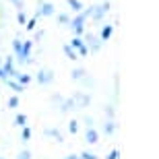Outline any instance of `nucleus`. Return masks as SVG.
Returning <instances> with one entry per match:
<instances>
[{
  "label": "nucleus",
  "mask_w": 159,
  "mask_h": 159,
  "mask_svg": "<svg viewBox=\"0 0 159 159\" xmlns=\"http://www.w3.org/2000/svg\"><path fill=\"white\" fill-rule=\"evenodd\" d=\"M85 23H87V15H85V12H77V17L72 19L70 23V27H72V31H75V35H83V33H85Z\"/></svg>",
  "instance_id": "1"
},
{
  "label": "nucleus",
  "mask_w": 159,
  "mask_h": 159,
  "mask_svg": "<svg viewBox=\"0 0 159 159\" xmlns=\"http://www.w3.org/2000/svg\"><path fill=\"white\" fill-rule=\"evenodd\" d=\"M70 46L75 48V50H77L79 56H87V54H89V48L85 46V41H83V37H81V35H75V37H72Z\"/></svg>",
  "instance_id": "2"
},
{
  "label": "nucleus",
  "mask_w": 159,
  "mask_h": 159,
  "mask_svg": "<svg viewBox=\"0 0 159 159\" xmlns=\"http://www.w3.org/2000/svg\"><path fill=\"white\" fill-rule=\"evenodd\" d=\"M2 70H4L6 79L17 75V70H15V58H12V56H6V58L2 60Z\"/></svg>",
  "instance_id": "3"
},
{
  "label": "nucleus",
  "mask_w": 159,
  "mask_h": 159,
  "mask_svg": "<svg viewBox=\"0 0 159 159\" xmlns=\"http://www.w3.org/2000/svg\"><path fill=\"white\" fill-rule=\"evenodd\" d=\"M83 41H85V46L89 48V52H97V50L101 48V39H99V37H95V35H91V33H89Z\"/></svg>",
  "instance_id": "4"
},
{
  "label": "nucleus",
  "mask_w": 159,
  "mask_h": 159,
  "mask_svg": "<svg viewBox=\"0 0 159 159\" xmlns=\"http://www.w3.org/2000/svg\"><path fill=\"white\" fill-rule=\"evenodd\" d=\"M35 79H37V83H39V85H48V83L54 79V72L50 70V68H41V70L37 72Z\"/></svg>",
  "instance_id": "5"
},
{
  "label": "nucleus",
  "mask_w": 159,
  "mask_h": 159,
  "mask_svg": "<svg viewBox=\"0 0 159 159\" xmlns=\"http://www.w3.org/2000/svg\"><path fill=\"white\" fill-rule=\"evenodd\" d=\"M37 15H39V17H50V15H54V4L52 2H41V8L37 11Z\"/></svg>",
  "instance_id": "6"
},
{
  "label": "nucleus",
  "mask_w": 159,
  "mask_h": 159,
  "mask_svg": "<svg viewBox=\"0 0 159 159\" xmlns=\"http://www.w3.org/2000/svg\"><path fill=\"white\" fill-rule=\"evenodd\" d=\"M12 50H15V56H17L19 62H25V58H23V43H21V39L12 41Z\"/></svg>",
  "instance_id": "7"
},
{
  "label": "nucleus",
  "mask_w": 159,
  "mask_h": 159,
  "mask_svg": "<svg viewBox=\"0 0 159 159\" xmlns=\"http://www.w3.org/2000/svg\"><path fill=\"white\" fill-rule=\"evenodd\" d=\"M85 139H87L89 145H95V143H97V139H99V134H97V130H95L93 126H89V128H87V134H85Z\"/></svg>",
  "instance_id": "8"
},
{
  "label": "nucleus",
  "mask_w": 159,
  "mask_h": 159,
  "mask_svg": "<svg viewBox=\"0 0 159 159\" xmlns=\"http://www.w3.org/2000/svg\"><path fill=\"white\" fill-rule=\"evenodd\" d=\"M4 81H6V85H8V87H12V91H17V93H21V91L25 89V87H23V85H21V83H19L15 77H8V79H4Z\"/></svg>",
  "instance_id": "9"
},
{
  "label": "nucleus",
  "mask_w": 159,
  "mask_h": 159,
  "mask_svg": "<svg viewBox=\"0 0 159 159\" xmlns=\"http://www.w3.org/2000/svg\"><path fill=\"white\" fill-rule=\"evenodd\" d=\"M112 31H114L112 25H103V27H101V33H99V39L101 41H107L110 37H112Z\"/></svg>",
  "instance_id": "10"
},
{
  "label": "nucleus",
  "mask_w": 159,
  "mask_h": 159,
  "mask_svg": "<svg viewBox=\"0 0 159 159\" xmlns=\"http://www.w3.org/2000/svg\"><path fill=\"white\" fill-rule=\"evenodd\" d=\"M64 54H66V58H70V60H77V58H79L77 50H75L70 43H66V46H64Z\"/></svg>",
  "instance_id": "11"
},
{
  "label": "nucleus",
  "mask_w": 159,
  "mask_h": 159,
  "mask_svg": "<svg viewBox=\"0 0 159 159\" xmlns=\"http://www.w3.org/2000/svg\"><path fill=\"white\" fill-rule=\"evenodd\" d=\"M68 6L72 8V12H81V11H83L81 0H68Z\"/></svg>",
  "instance_id": "12"
},
{
  "label": "nucleus",
  "mask_w": 159,
  "mask_h": 159,
  "mask_svg": "<svg viewBox=\"0 0 159 159\" xmlns=\"http://www.w3.org/2000/svg\"><path fill=\"white\" fill-rule=\"evenodd\" d=\"M15 124H17V126H21V128H23V126H27V116H25V114H17Z\"/></svg>",
  "instance_id": "13"
},
{
  "label": "nucleus",
  "mask_w": 159,
  "mask_h": 159,
  "mask_svg": "<svg viewBox=\"0 0 159 159\" xmlns=\"http://www.w3.org/2000/svg\"><path fill=\"white\" fill-rule=\"evenodd\" d=\"M46 134H48V136H52V139H56L58 143H62V134H60L58 130H54V128H48V130H46Z\"/></svg>",
  "instance_id": "14"
},
{
  "label": "nucleus",
  "mask_w": 159,
  "mask_h": 159,
  "mask_svg": "<svg viewBox=\"0 0 159 159\" xmlns=\"http://www.w3.org/2000/svg\"><path fill=\"white\" fill-rule=\"evenodd\" d=\"M29 139H31V130H29V126H23V130H21V141L27 143Z\"/></svg>",
  "instance_id": "15"
},
{
  "label": "nucleus",
  "mask_w": 159,
  "mask_h": 159,
  "mask_svg": "<svg viewBox=\"0 0 159 159\" xmlns=\"http://www.w3.org/2000/svg\"><path fill=\"white\" fill-rule=\"evenodd\" d=\"M103 130H106V134H114V130H116V124H114V120H107L106 126H103Z\"/></svg>",
  "instance_id": "16"
},
{
  "label": "nucleus",
  "mask_w": 159,
  "mask_h": 159,
  "mask_svg": "<svg viewBox=\"0 0 159 159\" xmlns=\"http://www.w3.org/2000/svg\"><path fill=\"white\" fill-rule=\"evenodd\" d=\"M27 21H29V19H27L25 11H19V12H17V23H19V25H27Z\"/></svg>",
  "instance_id": "17"
},
{
  "label": "nucleus",
  "mask_w": 159,
  "mask_h": 159,
  "mask_svg": "<svg viewBox=\"0 0 159 159\" xmlns=\"http://www.w3.org/2000/svg\"><path fill=\"white\" fill-rule=\"evenodd\" d=\"M72 79H75V81H83V79H85V70H83V68H75V70H72Z\"/></svg>",
  "instance_id": "18"
},
{
  "label": "nucleus",
  "mask_w": 159,
  "mask_h": 159,
  "mask_svg": "<svg viewBox=\"0 0 159 159\" xmlns=\"http://www.w3.org/2000/svg\"><path fill=\"white\" fill-rule=\"evenodd\" d=\"M37 19H39V15H35V17H33V19H29L25 27H27V29H29V31H33V29H35V25H37Z\"/></svg>",
  "instance_id": "19"
},
{
  "label": "nucleus",
  "mask_w": 159,
  "mask_h": 159,
  "mask_svg": "<svg viewBox=\"0 0 159 159\" xmlns=\"http://www.w3.org/2000/svg\"><path fill=\"white\" fill-rule=\"evenodd\" d=\"M77 101L81 103V106H87L89 101H91V97H89V95H83V93H79V95H77Z\"/></svg>",
  "instance_id": "20"
},
{
  "label": "nucleus",
  "mask_w": 159,
  "mask_h": 159,
  "mask_svg": "<svg viewBox=\"0 0 159 159\" xmlns=\"http://www.w3.org/2000/svg\"><path fill=\"white\" fill-rule=\"evenodd\" d=\"M8 106H11V107H17V106H19V97H17V95L8 97Z\"/></svg>",
  "instance_id": "21"
},
{
  "label": "nucleus",
  "mask_w": 159,
  "mask_h": 159,
  "mask_svg": "<svg viewBox=\"0 0 159 159\" xmlns=\"http://www.w3.org/2000/svg\"><path fill=\"white\" fill-rule=\"evenodd\" d=\"M106 159H120V151H118V149H114V151H110V155H107Z\"/></svg>",
  "instance_id": "22"
},
{
  "label": "nucleus",
  "mask_w": 159,
  "mask_h": 159,
  "mask_svg": "<svg viewBox=\"0 0 159 159\" xmlns=\"http://www.w3.org/2000/svg\"><path fill=\"white\" fill-rule=\"evenodd\" d=\"M81 159H97V155H95V153H89V151H85V153H81Z\"/></svg>",
  "instance_id": "23"
},
{
  "label": "nucleus",
  "mask_w": 159,
  "mask_h": 159,
  "mask_svg": "<svg viewBox=\"0 0 159 159\" xmlns=\"http://www.w3.org/2000/svg\"><path fill=\"white\" fill-rule=\"evenodd\" d=\"M17 159H31V153L27 151V149H25V151H21V153H19Z\"/></svg>",
  "instance_id": "24"
},
{
  "label": "nucleus",
  "mask_w": 159,
  "mask_h": 159,
  "mask_svg": "<svg viewBox=\"0 0 159 159\" xmlns=\"http://www.w3.org/2000/svg\"><path fill=\"white\" fill-rule=\"evenodd\" d=\"M68 130H70L72 134H75V132H77V130H79V124H77V122H75V120H72V122H70V124H68Z\"/></svg>",
  "instance_id": "25"
},
{
  "label": "nucleus",
  "mask_w": 159,
  "mask_h": 159,
  "mask_svg": "<svg viewBox=\"0 0 159 159\" xmlns=\"http://www.w3.org/2000/svg\"><path fill=\"white\" fill-rule=\"evenodd\" d=\"M58 21H60V23H70V19H68V15H58Z\"/></svg>",
  "instance_id": "26"
},
{
  "label": "nucleus",
  "mask_w": 159,
  "mask_h": 159,
  "mask_svg": "<svg viewBox=\"0 0 159 159\" xmlns=\"http://www.w3.org/2000/svg\"><path fill=\"white\" fill-rule=\"evenodd\" d=\"M11 2H12V4H15V6H19V8L23 6V2H21V0H11Z\"/></svg>",
  "instance_id": "27"
},
{
  "label": "nucleus",
  "mask_w": 159,
  "mask_h": 159,
  "mask_svg": "<svg viewBox=\"0 0 159 159\" xmlns=\"http://www.w3.org/2000/svg\"><path fill=\"white\" fill-rule=\"evenodd\" d=\"M64 159H81V157H79V155H66Z\"/></svg>",
  "instance_id": "28"
},
{
  "label": "nucleus",
  "mask_w": 159,
  "mask_h": 159,
  "mask_svg": "<svg viewBox=\"0 0 159 159\" xmlns=\"http://www.w3.org/2000/svg\"><path fill=\"white\" fill-rule=\"evenodd\" d=\"M0 66H2V60H0Z\"/></svg>",
  "instance_id": "29"
},
{
  "label": "nucleus",
  "mask_w": 159,
  "mask_h": 159,
  "mask_svg": "<svg viewBox=\"0 0 159 159\" xmlns=\"http://www.w3.org/2000/svg\"><path fill=\"white\" fill-rule=\"evenodd\" d=\"M0 159H2V157H0Z\"/></svg>",
  "instance_id": "30"
}]
</instances>
